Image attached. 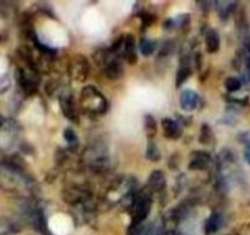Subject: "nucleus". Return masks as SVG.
I'll return each instance as SVG.
<instances>
[{
  "label": "nucleus",
  "mask_w": 250,
  "mask_h": 235,
  "mask_svg": "<svg viewBox=\"0 0 250 235\" xmlns=\"http://www.w3.org/2000/svg\"><path fill=\"white\" fill-rule=\"evenodd\" d=\"M0 188L21 196L33 191V180L25 173L22 162L9 159L0 164Z\"/></svg>",
  "instance_id": "obj_1"
},
{
  "label": "nucleus",
  "mask_w": 250,
  "mask_h": 235,
  "mask_svg": "<svg viewBox=\"0 0 250 235\" xmlns=\"http://www.w3.org/2000/svg\"><path fill=\"white\" fill-rule=\"evenodd\" d=\"M151 203H152V200H151V194L148 189H144L135 194L130 208V232L135 233L143 225V222L151 211Z\"/></svg>",
  "instance_id": "obj_2"
},
{
  "label": "nucleus",
  "mask_w": 250,
  "mask_h": 235,
  "mask_svg": "<svg viewBox=\"0 0 250 235\" xmlns=\"http://www.w3.org/2000/svg\"><path fill=\"white\" fill-rule=\"evenodd\" d=\"M81 107L90 114H103L107 110V99L104 96L93 86H86L80 95Z\"/></svg>",
  "instance_id": "obj_3"
},
{
  "label": "nucleus",
  "mask_w": 250,
  "mask_h": 235,
  "mask_svg": "<svg viewBox=\"0 0 250 235\" xmlns=\"http://www.w3.org/2000/svg\"><path fill=\"white\" fill-rule=\"evenodd\" d=\"M69 74L78 82H83L90 74V64L83 55H75L69 64Z\"/></svg>",
  "instance_id": "obj_4"
},
{
  "label": "nucleus",
  "mask_w": 250,
  "mask_h": 235,
  "mask_svg": "<svg viewBox=\"0 0 250 235\" xmlns=\"http://www.w3.org/2000/svg\"><path fill=\"white\" fill-rule=\"evenodd\" d=\"M18 81L20 83L21 88L25 91L26 93L31 95V93L36 92L38 85V78H37V71L32 70V69H19L18 73Z\"/></svg>",
  "instance_id": "obj_5"
},
{
  "label": "nucleus",
  "mask_w": 250,
  "mask_h": 235,
  "mask_svg": "<svg viewBox=\"0 0 250 235\" xmlns=\"http://www.w3.org/2000/svg\"><path fill=\"white\" fill-rule=\"evenodd\" d=\"M90 198V193L86 189L80 188L78 185L66 186L62 190V200L70 205H79L86 202Z\"/></svg>",
  "instance_id": "obj_6"
},
{
  "label": "nucleus",
  "mask_w": 250,
  "mask_h": 235,
  "mask_svg": "<svg viewBox=\"0 0 250 235\" xmlns=\"http://www.w3.org/2000/svg\"><path fill=\"white\" fill-rule=\"evenodd\" d=\"M60 108H62V114L68 118L71 121H78V113L75 109V103H74V97L70 92H64L59 98Z\"/></svg>",
  "instance_id": "obj_7"
},
{
  "label": "nucleus",
  "mask_w": 250,
  "mask_h": 235,
  "mask_svg": "<svg viewBox=\"0 0 250 235\" xmlns=\"http://www.w3.org/2000/svg\"><path fill=\"white\" fill-rule=\"evenodd\" d=\"M22 230V224L15 218L0 215V235H16Z\"/></svg>",
  "instance_id": "obj_8"
},
{
  "label": "nucleus",
  "mask_w": 250,
  "mask_h": 235,
  "mask_svg": "<svg viewBox=\"0 0 250 235\" xmlns=\"http://www.w3.org/2000/svg\"><path fill=\"white\" fill-rule=\"evenodd\" d=\"M123 49V55L126 59L129 64H135L136 63V45H135V38L131 35H126L123 39L122 44Z\"/></svg>",
  "instance_id": "obj_9"
},
{
  "label": "nucleus",
  "mask_w": 250,
  "mask_h": 235,
  "mask_svg": "<svg viewBox=\"0 0 250 235\" xmlns=\"http://www.w3.org/2000/svg\"><path fill=\"white\" fill-rule=\"evenodd\" d=\"M225 224V217L221 212H213L212 215L208 217V219L205 223V234L206 235H212L217 233L221 228Z\"/></svg>",
  "instance_id": "obj_10"
},
{
  "label": "nucleus",
  "mask_w": 250,
  "mask_h": 235,
  "mask_svg": "<svg viewBox=\"0 0 250 235\" xmlns=\"http://www.w3.org/2000/svg\"><path fill=\"white\" fill-rule=\"evenodd\" d=\"M180 107L185 112H193L199 104V96L194 91L187 90L180 95Z\"/></svg>",
  "instance_id": "obj_11"
},
{
  "label": "nucleus",
  "mask_w": 250,
  "mask_h": 235,
  "mask_svg": "<svg viewBox=\"0 0 250 235\" xmlns=\"http://www.w3.org/2000/svg\"><path fill=\"white\" fill-rule=\"evenodd\" d=\"M163 134L169 140H177L182 135V128L177 121H174L170 118H165L162 120Z\"/></svg>",
  "instance_id": "obj_12"
},
{
  "label": "nucleus",
  "mask_w": 250,
  "mask_h": 235,
  "mask_svg": "<svg viewBox=\"0 0 250 235\" xmlns=\"http://www.w3.org/2000/svg\"><path fill=\"white\" fill-rule=\"evenodd\" d=\"M189 163V169L191 170H204L208 167L211 162V157L206 152H194Z\"/></svg>",
  "instance_id": "obj_13"
},
{
  "label": "nucleus",
  "mask_w": 250,
  "mask_h": 235,
  "mask_svg": "<svg viewBox=\"0 0 250 235\" xmlns=\"http://www.w3.org/2000/svg\"><path fill=\"white\" fill-rule=\"evenodd\" d=\"M166 186V178L163 172L161 170H155L151 173L150 178L147 181V189L152 193H161Z\"/></svg>",
  "instance_id": "obj_14"
},
{
  "label": "nucleus",
  "mask_w": 250,
  "mask_h": 235,
  "mask_svg": "<svg viewBox=\"0 0 250 235\" xmlns=\"http://www.w3.org/2000/svg\"><path fill=\"white\" fill-rule=\"evenodd\" d=\"M206 49L208 53H216L220 49V36L215 30H208L205 36Z\"/></svg>",
  "instance_id": "obj_15"
},
{
  "label": "nucleus",
  "mask_w": 250,
  "mask_h": 235,
  "mask_svg": "<svg viewBox=\"0 0 250 235\" xmlns=\"http://www.w3.org/2000/svg\"><path fill=\"white\" fill-rule=\"evenodd\" d=\"M105 75L110 78V80H118L120 76L123 75V65L118 59L109 61L105 66Z\"/></svg>",
  "instance_id": "obj_16"
},
{
  "label": "nucleus",
  "mask_w": 250,
  "mask_h": 235,
  "mask_svg": "<svg viewBox=\"0 0 250 235\" xmlns=\"http://www.w3.org/2000/svg\"><path fill=\"white\" fill-rule=\"evenodd\" d=\"M215 5L216 8H217L218 15H220L222 19H227L228 16L230 15V13L234 10L237 4L230 3V1H217Z\"/></svg>",
  "instance_id": "obj_17"
},
{
  "label": "nucleus",
  "mask_w": 250,
  "mask_h": 235,
  "mask_svg": "<svg viewBox=\"0 0 250 235\" xmlns=\"http://www.w3.org/2000/svg\"><path fill=\"white\" fill-rule=\"evenodd\" d=\"M145 134L148 140H152L157 134V124L152 115L147 114L145 117Z\"/></svg>",
  "instance_id": "obj_18"
},
{
  "label": "nucleus",
  "mask_w": 250,
  "mask_h": 235,
  "mask_svg": "<svg viewBox=\"0 0 250 235\" xmlns=\"http://www.w3.org/2000/svg\"><path fill=\"white\" fill-rule=\"evenodd\" d=\"M190 74H191V70H190V66H189V64L188 63L182 64L179 68V70H178V73H177L175 86H177V87H180V86H182L183 83L188 80V78L190 76Z\"/></svg>",
  "instance_id": "obj_19"
},
{
  "label": "nucleus",
  "mask_w": 250,
  "mask_h": 235,
  "mask_svg": "<svg viewBox=\"0 0 250 235\" xmlns=\"http://www.w3.org/2000/svg\"><path fill=\"white\" fill-rule=\"evenodd\" d=\"M146 157H147V159H150L151 162H157V160H160V158H161L160 150H158L157 145H156L155 142H152V141H150L147 145V150H146Z\"/></svg>",
  "instance_id": "obj_20"
},
{
  "label": "nucleus",
  "mask_w": 250,
  "mask_h": 235,
  "mask_svg": "<svg viewBox=\"0 0 250 235\" xmlns=\"http://www.w3.org/2000/svg\"><path fill=\"white\" fill-rule=\"evenodd\" d=\"M225 86L228 92H237V91H239L242 88V80L238 78H234V76H230V78H228L226 80Z\"/></svg>",
  "instance_id": "obj_21"
},
{
  "label": "nucleus",
  "mask_w": 250,
  "mask_h": 235,
  "mask_svg": "<svg viewBox=\"0 0 250 235\" xmlns=\"http://www.w3.org/2000/svg\"><path fill=\"white\" fill-rule=\"evenodd\" d=\"M156 43L153 40L148 39V38H144L140 42V52L143 53L144 55H151L153 52H155Z\"/></svg>",
  "instance_id": "obj_22"
},
{
  "label": "nucleus",
  "mask_w": 250,
  "mask_h": 235,
  "mask_svg": "<svg viewBox=\"0 0 250 235\" xmlns=\"http://www.w3.org/2000/svg\"><path fill=\"white\" fill-rule=\"evenodd\" d=\"M161 233L158 232L157 228L155 227L153 224H148V225H141L135 233H133L131 235H160Z\"/></svg>",
  "instance_id": "obj_23"
},
{
  "label": "nucleus",
  "mask_w": 250,
  "mask_h": 235,
  "mask_svg": "<svg viewBox=\"0 0 250 235\" xmlns=\"http://www.w3.org/2000/svg\"><path fill=\"white\" fill-rule=\"evenodd\" d=\"M213 140V134L211 129L208 125L201 126V135H200V143L203 145H208Z\"/></svg>",
  "instance_id": "obj_24"
},
{
  "label": "nucleus",
  "mask_w": 250,
  "mask_h": 235,
  "mask_svg": "<svg viewBox=\"0 0 250 235\" xmlns=\"http://www.w3.org/2000/svg\"><path fill=\"white\" fill-rule=\"evenodd\" d=\"M64 138H65V141L69 145H75V143H78V136H76V134L71 129H66L64 131Z\"/></svg>",
  "instance_id": "obj_25"
},
{
  "label": "nucleus",
  "mask_w": 250,
  "mask_h": 235,
  "mask_svg": "<svg viewBox=\"0 0 250 235\" xmlns=\"http://www.w3.org/2000/svg\"><path fill=\"white\" fill-rule=\"evenodd\" d=\"M11 81L8 75H1L0 76V93H5L6 91L10 88Z\"/></svg>",
  "instance_id": "obj_26"
},
{
  "label": "nucleus",
  "mask_w": 250,
  "mask_h": 235,
  "mask_svg": "<svg viewBox=\"0 0 250 235\" xmlns=\"http://www.w3.org/2000/svg\"><path fill=\"white\" fill-rule=\"evenodd\" d=\"M233 235H250V223H245V224L239 225L234 230Z\"/></svg>",
  "instance_id": "obj_27"
},
{
  "label": "nucleus",
  "mask_w": 250,
  "mask_h": 235,
  "mask_svg": "<svg viewBox=\"0 0 250 235\" xmlns=\"http://www.w3.org/2000/svg\"><path fill=\"white\" fill-rule=\"evenodd\" d=\"M244 158H245V160H247V162L250 164V143H248L247 147H245Z\"/></svg>",
  "instance_id": "obj_28"
},
{
  "label": "nucleus",
  "mask_w": 250,
  "mask_h": 235,
  "mask_svg": "<svg viewBox=\"0 0 250 235\" xmlns=\"http://www.w3.org/2000/svg\"><path fill=\"white\" fill-rule=\"evenodd\" d=\"M247 71H248V76L250 78V57L247 59Z\"/></svg>",
  "instance_id": "obj_29"
},
{
  "label": "nucleus",
  "mask_w": 250,
  "mask_h": 235,
  "mask_svg": "<svg viewBox=\"0 0 250 235\" xmlns=\"http://www.w3.org/2000/svg\"><path fill=\"white\" fill-rule=\"evenodd\" d=\"M5 124H6V121H5V119H4V117H1V115H0V129L3 128Z\"/></svg>",
  "instance_id": "obj_30"
},
{
  "label": "nucleus",
  "mask_w": 250,
  "mask_h": 235,
  "mask_svg": "<svg viewBox=\"0 0 250 235\" xmlns=\"http://www.w3.org/2000/svg\"><path fill=\"white\" fill-rule=\"evenodd\" d=\"M227 235H233V234H227Z\"/></svg>",
  "instance_id": "obj_31"
}]
</instances>
